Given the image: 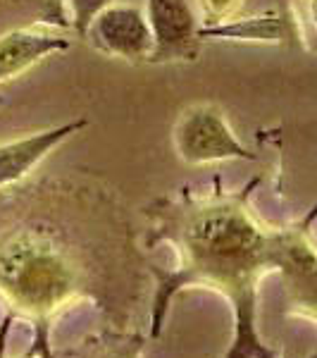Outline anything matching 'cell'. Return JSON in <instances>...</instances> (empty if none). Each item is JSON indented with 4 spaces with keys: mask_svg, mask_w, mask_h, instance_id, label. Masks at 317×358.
<instances>
[{
    "mask_svg": "<svg viewBox=\"0 0 317 358\" xmlns=\"http://www.w3.org/2000/svg\"><path fill=\"white\" fill-rule=\"evenodd\" d=\"M108 5H112V0H69L74 31H77L79 36H84L86 29L91 24V20H94L101 10H105Z\"/></svg>",
    "mask_w": 317,
    "mask_h": 358,
    "instance_id": "cell-10",
    "label": "cell"
},
{
    "mask_svg": "<svg viewBox=\"0 0 317 358\" xmlns=\"http://www.w3.org/2000/svg\"><path fill=\"white\" fill-rule=\"evenodd\" d=\"M86 127H89V120L79 117L60 127H53V129L34 131L29 136L0 143V187H10V184L24 179L50 151H55L62 141L79 134Z\"/></svg>",
    "mask_w": 317,
    "mask_h": 358,
    "instance_id": "cell-7",
    "label": "cell"
},
{
    "mask_svg": "<svg viewBox=\"0 0 317 358\" xmlns=\"http://www.w3.org/2000/svg\"><path fill=\"white\" fill-rule=\"evenodd\" d=\"M24 358H38V356H31V354H29V356H24Z\"/></svg>",
    "mask_w": 317,
    "mask_h": 358,
    "instance_id": "cell-13",
    "label": "cell"
},
{
    "mask_svg": "<svg viewBox=\"0 0 317 358\" xmlns=\"http://www.w3.org/2000/svg\"><path fill=\"white\" fill-rule=\"evenodd\" d=\"M198 3H200V13L205 17L203 27H210L232 20L236 10L244 5V0H198Z\"/></svg>",
    "mask_w": 317,
    "mask_h": 358,
    "instance_id": "cell-11",
    "label": "cell"
},
{
    "mask_svg": "<svg viewBox=\"0 0 317 358\" xmlns=\"http://www.w3.org/2000/svg\"><path fill=\"white\" fill-rule=\"evenodd\" d=\"M96 50L122 60H148L153 53V34L146 15L134 5H108L101 10L84 34Z\"/></svg>",
    "mask_w": 317,
    "mask_h": 358,
    "instance_id": "cell-4",
    "label": "cell"
},
{
    "mask_svg": "<svg viewBox=\"0 0 317 358\" xmlns=\"http://www.w3.org/2000/svg\"><path fill=\"white\" fill-rule=\"evenodd\" d=\"M146 22L153 34L148 62H179L198 55V17L189 0H146Z\"/></svg>",
    "mask_w": 317,
    "mask_h": 358,
    "instance_id": "cell-5",
    "label": "cell"
},
{
    "mask_svg": "<svg viewBox=\"0 0 317 358\" xmlns=\"http://www.w3.org/2000/svg\"><path fill=\"white\" fill-rule=\"evenodd\" d=\"M79 287V268L53 239L17 232L0 241V292L29 313L45 315Z\"/></svg>",
    "mask_w": 317,
    "mask_h": 358,
    "instance_id": "cell-2",
    "label": "cell"
},
{
    "mask_svg": "<svg viewBox=\"0 0 317 358\" xmlns=\"http://www.w3.org/2000/svg\"><path fill=\"white\" fill-rule=\"evenodd\" d=\"M198 38L215 41H244V43H270V45H301V22L291 10H267L263 15L227 20L220 24L198 27Z\"/></svg>",
    "mask_w": 317,
    "mask_h": 358,
    "instance_id": "cell-6",
    "label": "cell"
},
{
    "mask_svg": "<svg viewBox=\"0 0 317 358\" xmlns=\"http://www.w3.org/2000/svg\"><path fill=\"white\" fill-rule=\"evenodd\" d=\"M72 41L62 34L41 31V29H15L0 36V84L27 72L43 57L67 50Z\"/></svg>",
    "mask_w": 317,
    "mask_h": 358,
    "instance_id": "cell-8",
    "label": "cell"
},
{
    "mask_svg": "<svg viewBox=\"0 0 317 358\" xmlns=\"http://www.w3.org/2000/svg\"><path fill=\"white\" fill-rule=\"evenodd\" d=\"M177 241L189 258V275L177 282H215L232 296L256 289L267 268L293 270L298 280H310L315 256L301 236L265 234L239 199L207 201L184 215Z\"/></svg>",
    "mask_w": 317,
    "mask_h": 358,
    "instance_id": "cell-1",
    "label": "cell"
},
{
    "mask_svg": "<svg viewBox=\"0 0 317 358\" xmlns=\"http://www.w3.org/2000/svg\"><path fill=\"white\" fill-rule=\"evenodd\" d=\"M229 299L234 303V339L224 358H274L256 332V289H244Z\"/></svg>",
    "mask_w": 317,
    "mask_h": 358,
    "instance_id": "cell-9",
    "label": "cell"
},
{
    "mask_svg": "<svg viewBox=\"0 0 317 358\" xmlns=\"http://www.w3.org/2000/svg\"><path fill=\"white\" fill-rule=\"evenodd\" d=\"M136 356V349L131 351V349H126V351H119V354H115L112 358H134Z\"/></svg>",
    "mask_w": 317,
    "mask_h": 358,
    "instance_id": "cell-12",
    "label": "cell"
},
{
    "mask_svg": "<svg viewBox=\"0 0 317 358\" xmlns=\"http://www.w3.org/2000/svg\"><path fill=\"white\" fill-rule=\"evenodd\" d=\"M177 158L186 165H210L224 160H258L227 122L222 108L212 103H193L177 117L172 129Z\"/></svg>",
    "mask_w": 317,
    "mask_h": 358,
    "instance_id": "cell-3",
    "label": "cell"
}]
</instances>
